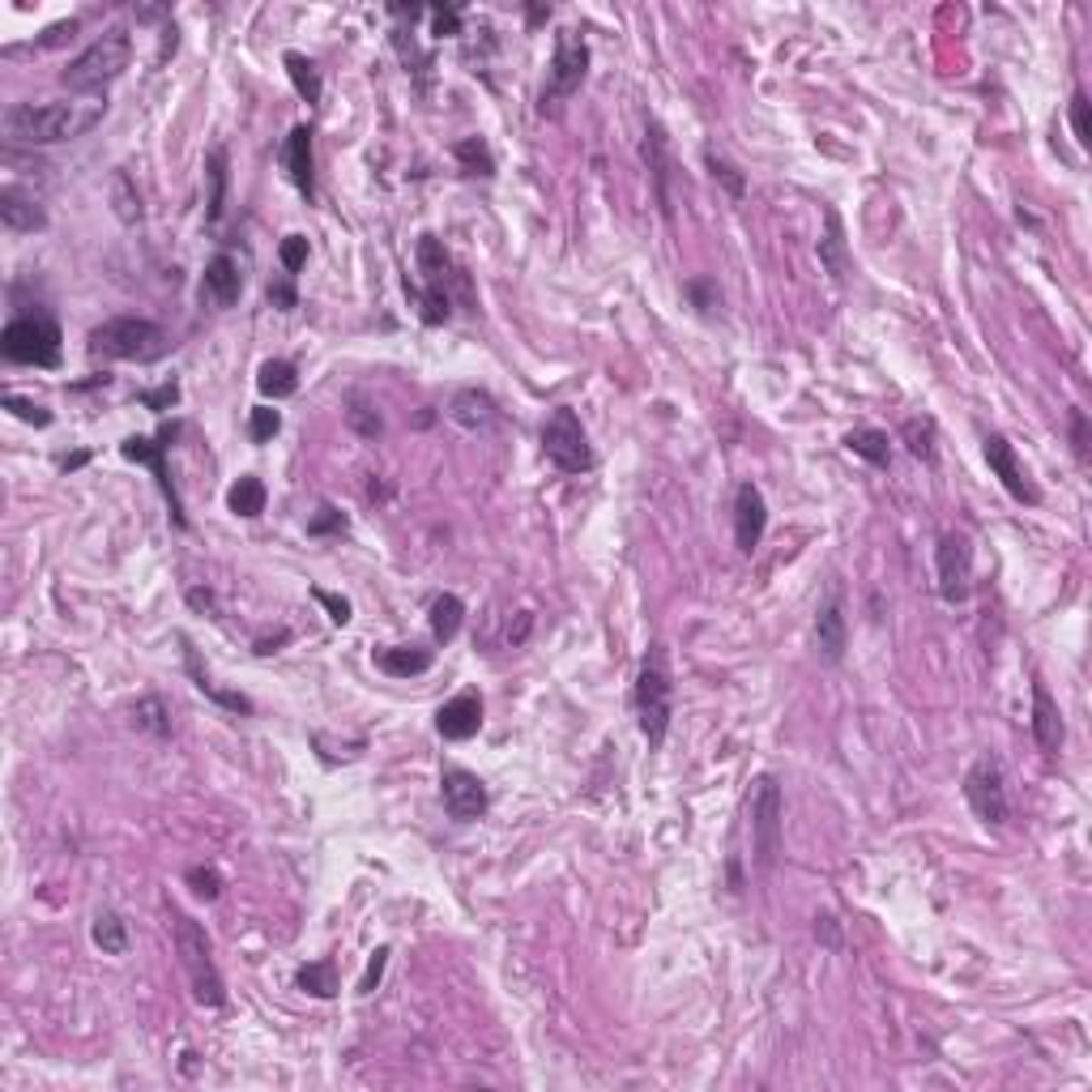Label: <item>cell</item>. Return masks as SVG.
<instances>
[{
    "label": "cell",
    "mask_w": 1092,
    "mask_h": 1092,
    "mask_svg": "<svg viewBox=\"0 0 1092 1092\" xmlns=\"http://www.w3.org/2000/svg\"><path fill=\"white\" fill-rule=\"evenodd\" d=\"M107 116V99H60V103H13L0 116L9 146H60L86 137Z\"/></svg>",
    "instance_id": "6da1fadb"
},
{
    "label": "cell",
    "mask_w": 1092,
    "mask_h": 1092,
    "mask_svg": "<svg viewBox=\"0 0 1092 1092\" xmlns=\"http://www.w3.org/2000/svg\"><path fill=\"white\" fill-rule=\"evenodd\" d=\"M167 329L146 316H112L90 329V355L120 359V364H154L167 355Z\"/></svg>",
    "instance_id": "7a4b0ae2"
},
{
    "label": "cell",
    "mask_w": 1092,
    "mask_h": 1092,
    "mask_svg": "<svg viewBox=\"0 0 1092 1092\" xmlns=\"http://www.w3.org/2000/svg\"><path fill=\"white\" fill-rule=\"evenodd\" d=\"M129 60H133V34H129V26H112L82 56L69 60L60 82L69 90H103L107 82H116L129 69Z\"/></svg>",
    "instance_id": "3957f363"
},
{
    "label": "cell",
    "mask_w": 1092,
    "mask_h": 1092,
    "mask_svg": "<svg viewBox=\"0 0 1092 1092\" xmlns=\"http://www.w3.org/2000/svg\"><path fill=\"white\" fill-rule=\"evenodd\" d=\"M172 926H176V951H180V964L192 982V994L201 1007H222L226 1003V986H222V973L213 964V947H209V934L205 926H196L188 913L172 910Z\"/></svg>",
    "instance_id": "277c9868"
},
{
    "label": "cell",
    "mask_w": 1092,
    "mask_h": 1092,
    "mask_svg": "<svg viewBox=\"0 0 1092 1092\" xmlns=\"http://www.w3.org/2000/svg\"><path fill=\"white\" fill-rule=\"evenodd\" d=\"M670 713H675V688H670V670H666V645H653L640 666V679H636V718H640V734L653 751L666 742Z\"/></svg>",
    "instance_id": "5b68a950"
},
{
    "label": "cell",
    "mask_w": 1092,
    "mask_h": 1092,
    "mask_svg": "<svg viewBox=\"0 0 1092 1092\" xmlns=\"http://www.w3.org/2000/svg\"><path fill=\"white\" fill-rule=\"evenodd\" d=\"M60 342H64L60 325H56L51 316H39V312H34V316L9 321L4 334H0L4 359H9V364H21V367H56L60 364Z\"/></svg>",
    "instance_id": "8992f818"
},
{
    "label": "cell",
    "mask_w": 1092,
    "mask_h": 1092,
    "mask_svg": "<svg viewBox=\"0 0 1092 1092\" xmlns=\"http://www.w3.org/2000/svg\"><path fill=\"white\" fill-rule=\"evenodd\" d=\"M781 815H785V798L777 777H759L755 794H751V850H755V867L768 875L777 867L781 854Z\"/></svg>",
    "instance_id": "52a82bcc"
},
{
    "label": "cell",
    "mask_w": 1092,
    "mask_h": 1092,
    "mask_svg": "<svg viewBox=\"0 0 1092 1092\" xmlns=\"http://www.w3.org/2000/svg\"><path fill=\"white\" fill-rule=\"evenodd\" d=\"M585 73H589V43L576 34V30H559L555 34V56H550V73H546L543 86V112L559 107L563 99H572L580 86H585Z\"/></svg>",
    "instance_id": "ba28073f"
},
{
    "label": "cell",
    "mask_w": 1092,
    "mask_h": 1092,
    "mask_svg": "<svg viewBox=\"0 0 1092 1092\" xmlns=\"http://www.w3.org/2000/svg\"><path fill=\"white\" fill-rule=\"evenodd\" d=\"M543 453H546V461H555L563 474H585V470H593V448H589V436H585L576 410L559 405V410L546 418Z\"/></svg>",
    "instance_id": "9c48e42d"
},
{
    "label": "cell",
    "mask_w": 1092,
    "mask_h": 1092,
    "mask_svg": "<svg viewBox=\"0 0 1092 1092\" xmlns=\"http://www.w3.org/2000/svg\"><path fill=\"white\" fill-rule=\"evenodd\" d=\"M934 576H939V597L951 602V606H964L969 593H973V550H969V538L947 530L939 534V546H934Z\"/></svg>",
    "instance_id": "30bf717a"
},
{
    "label": "cell",
    "mask_w": 1092,
    "mask_h": 1092,
    "mask_svg": "<svg viewBox=\"0 0 1092 1092\" xmlns=\"http://www.w3.org/2000/svg\"><path fill=\"white\" fill-rule=\"evenodd\" d=\"M964 798H969V807H973V815L982 824H994V828L1007 824L1012 802H1007V785H1003L999 759H990V755L973 759V768L964 772Z\"/></svg>",
    "instance_id": "8fae6325"
},
{
    "label": "cell",
    "mask_w": 1092,
    "mask_h": 1092,
    "mask_svg": "<svg viewBox=\"0 0 1092 1092\" xmlns=\"http://www.w3.org/2000/svg\"><path fill=\"white\" fill-rule=\"evenodd\" d=\"M172 436H176V427H163L154 440H150V436H129V440L120 444V453H124L129 461H137V466H150V474L159 478V487H163V496H167V504H172V521L183 530L188 517H183L180 491H176L172 470H167V444H172Z\"/></svg>",
    "instance_id": "7c38bea8"
},
{
    "label": "cell",
    "mask_w": 1092,
    "mask_h": 1092,
    "mask_svg": "<svg viewBox=\"0 0 1092 1092\" xmlns=\"http://www.w3.org/2000/svg\"><path fill=\"white\" fill-rule=\"evenodd\" d=\"M986 466H990V474L1003 483V491H1007L1012 500H1020V504H1029V508L1042 504V487H1037L1033 474L1020 466V457H1016V448H1012L1007 436H986Z\"/></svg>",
    "instance_id": "4fadbf2b"
},
{
    "label": "cell",
    "mask_w": 1092,
    "mask_h": 1092,
    "mask_svg": "<svg viewBox=\"0 0 1092 1092\" xmlns=\"http://www.w3.org/2000/svg\"><path fill=\"white\" fill-rule=\"evenodd\" d=\"M440 794H444V811H448L453 820H461V824L483 820V815H487V802H491L483 777L470 772V768H444V772H440Z\"/></svg>",
    "instance_id": "5bb4252c"
},
{
    "label": "cell",
    "mask_w": 1092,
    "mask_h": 1092,
    "mask_svg": "<svg viewBox=\"0 0 1092 1092\" xmlns=\"http://www.w3.org/2000/svg\"><path fill=\"white\" fill-rule=\"evenodd\" d=\"M764 530H768V504H764L755 483H742L734 491V543H738V550L751 555L764 543Z\"/></svg>",
    "instance_id": "9a60e30c"
},
{
    "label": "cell",
    "mask_w": 1092,
    "mask_h": 1092,
    "mask_svg": "<svg viewBox=\"0 0 1092 1092\" xmlns=\"http://www.w3.org/2000/svg\"><path fill=\"white\" fill-rule=\"evenodd\" d=\"M436 729H440L448 742L474 738V734L483 729V700H478V692H461V696H453L448 705H440Z\"/></svg>",
    "instance_id": "2e32d148"
},
{
    "label": "cell",
    "mask_w": 1092,
    "mask_h": 1092,
    "mask_svg": "<svg viewBox=\"0 0 1092 1092\" xmlns=\"http://www.w3.org/2000/svg\"><path fill=\"white\" fill-rule=\"evenodd\" d=\"M815 645L828 662H841L845 658V645H850V623H845V597L841 589H832V597L820 606V619H815Z\"/></svg>",
    "instance_id": "e0dca14e"
},
{
    "label": "cell",
    "mask_w": 1092,
    "mask_h": 1092,
    "mask_svg": "<svg viewBox=\"0 0 1092 1092\" xmlns=\"http://www.w3.org/2000/svg\"><path fill=\"white\" fill-rule=\"evenodd\" d=\"M282 163H286L291 183H295L304 196L316 192V159H312V129H308V124H295V129H291L286 150H282Z\"/></svg>",
    "instance_id": "ac0fdd59"
},
{
    "label": "cell",
    "mask_w": 1092,
    "mask_h": 1092,
    "mask_svg": "<svg viewBox=\"0 0 1092 1092\" xmlns=\"http://www.w3.org/2000/svg\"><path fill=\"white\" fill-rule=\"evenodd\" d=\"M239 291H244V274L235 265V256L218 252L209 265H205V278H201V295L213 299L218 308H235L239 304Z\"/></svg>",
    "instance_id": "d6986e66"
},
{
    "label": "cell",
    "mask_w": 1092,
    "mask_h": 1092,
    "mask_svg": "<svg viewBox=\"0 0 1092 1092\" xmlns=\"http://www.w3.org/2000/svg\"><path fill=\"white\" fill-rule=\"evenodd\" d=\"M448 418H453L457 427H466V431H491L496 418H500V410H496V401H491L483 388H461V393L448 401Z\"/></svg>",
    "instance_id": "ffe728a7"
},
{
    "label": "cell",
    "mask_w": 1092,
    "mask_h": 1092,
    "mask_svg": "<svg viewBox=\"0 0 1092 1092\" xmlns=\"http://www.w3.org/2000/svg\"><path fill=\"white\" fill-rule=\"evenodd\" d=\"M645 163H649V172H653V188H658V205H662V218H670L675 209H670V154H666V133H662V124L658 120H649V129H645Z\"/></svg>",
    "instance_id": "44dd1931"
},
{
    "label": "cell",
    "mask_w": 1092,
    "mask_h": 1092,
    "mask_svg": "<svg viewBox=\"0 0 1092 1092\" xmlns=\"http://www.w3.org/2000/svg\"><path fill=\"white\" fill-rule=\"evenodd\" d=\"M1033 738H1037V747L1046 755H1054L1063 747V738H1067L1063 718H1059V705H1054V696L1042 683H1033Z\"/></svg>",
    "instance_id": "7402d4cb"
},
{
    "label": "cell",
    "mask_w": 1092,
    "mask_h": 1092,
    "mask_svg": "<svg viewBox=\"0 0 1092 1092\" xmlns=\"http://www.w3.org/2000/svg\"><path fill=\"white\" fill-rule=\"evenodd\" d=\"M0 222L13 231V235H26V231H43L47 226V213L34 196L17 192V188H0Z\"/></svg>",
    "instance_id": "603a6c76"
},
{
    "label": "cell",
    "mask_w": 1092,
    "mask_h": 1092,
    "mask_svg": "<svg viewBox=\"0 0 1092 1092\" xmlns=\"http://www.w3.org/2000/svg\"><path fill=\"white\" fill-rule=\"evenodd\" d=\"M371 658L393 679H414V675L431 670V649H418V645H388V649H375Z\"/></svg>",
    "instance_id": "cb8c5ba5"
},
{
    "label": "cell",
    "mask_w": 1092,
    "mask_h": 1092,
    "mask_svg": "<svg viewBox=\"0 0 1092 1092\" xmlns=\"http://www.w3.org/2000/svg\"><path fill=\"white\" fill-rule=\"evenodd\" d=\"M418 274H423V291H444L448 295V282H453V261L444 252V244L436 235H423L418 239Z\"/></svg>",
    "instance_id": "d4e9b609"
},
{
    "label": "cell",
    "mask_w": 1092,
    "mask_h": 1092,
    "mask_svg": "<svg viewBox=\"0 0 1092 1092\" xmlns=\"http://www.w3.org/2000/svg\"><path fill=\"white\" fill-rule=\"evenodd\" d=\"M183 662H188V675H192V683H196V692L201 696H209L213 705H222V709H231V713H252V700L248 696H239V692H222L205 670H201V662H196V649L183 640Z\"/></svg>",
    "instance_id": "484cf974"
},
{
    "label": "cell",
    "mask_w": 1092,
    "mask_h": 1092,
    "mask_svg": "<svg viewBox=\"0 0 1092 1092\" xmlns=\"http://www.w3.org/2000/svg\"><path fill=\"white\" fill-rule=\"evenodd\" d=\"M205 180H209V196H205V218L209 222H222V209H226V183H231V172H226V150L213 146L209 159H205Z\"/></svg>",
    "instance_id": "4316f807"
},
{
    "label": "cell",
    "mask_w": 1092,
    "mask_h": 1092,
    "mask_svg": "<svg viewBox=\"0 0 1092 1092\" xmlns=\"http://www.w3.org/2000/svg\"><path fill=\"white\" fill-rule=\"evenodd\" d=\"M90 939H94V947H103V956H124V951H129V943H133L129 921H124L116 910H103L99 917H94Z\"/></svg>",
    "instance_id": "83f0119b"
},
{
    "label": "cell",
    "mask_w": 1092,
    "mask_h": 1092,
    "mask_svg": "<svg viewBox=\"0 0 1092 1092\" xmlns=\"http://www.w3.org/2000/svg\"><path fill=\"white\" fill-rule=\"evenodd\" d=\"M820 265L832 274V282H845L850 278V252H845V231H841V218L828 209V235L820 239Z\"/></svg>",
    "instance_id": "f1b7e54d"
},
{
    "label": "cell",
    "mask_w": 1092,
    "mask_h": 1092,
    "mask_svg": "<svg viewBox=\"0 0 1092 1092\" xmlns=\"http://www.w3.org/2000/svg\"><path fill=\"white\" fill-rule=\"evenodd\" d=\"M845 448H850L854 457L871 461L875 470H888V466H892V444H888V436H884V431H875V427H858V431H850V436H845Z\"/></svg>",
    "instance_id": "f546056e"
},
{
    "label": "cell",
    "mask_w": 1092,
    "mask_h": 1092,
    "mask_svg": "<svg viewBox=\"0 0 1092 1092\" xmlns=\"http://www.w3.org/2000/svg\"><path fill=\"white\" fill-rule=\"evenodd\" d=\"M461 623H466V602H461L457 593H440V597L431 602V636L448 645V640L461 632Z\"/></svg>",
    "instance_id": "4dcf8cb0"
},
{
    "label": "cell",
    "mask_w": 1092,
    "mask_h": 1092,
    "mask_svg": "<svg viewBox=\"0 0 1092 1092\" xmlns=\"http://www.w3.org/2000/svg\"><path fill=\"white\" fill-rule=\"evenodd\" d=\"M226 508H231L235 517H261V513H265V483H261L256 474H244L239 483H231Z\"/></svg>",
    "instance_id": "1f68e13d"
},
{
    "label": "cell",
    "mask_w": 1092,
    "mask_h": 1092,
    "mask_svg": "<svg viewBox=\"0 0 1092 1092\" xmlns=\"http://www.w3.org/2000/svg\"><path fill=\"white\" fill-rule=\"evenodd\" d=\"M256 388H261L265 397H274V401L295 397V388H299V371H295V364H286V359H269V364H261Z\"/></svg>",
    "instance_id": "d6a6232c"
},
{
    "label": "cell",
    "mask_w": 1092,
    "mask_h": 1092,
    "mask_svg": "<svg viewBox=\"0 0 1092 1092\" xmlns=\"http://www.w3.org/2000/svg\"><path fill=\"white\" fill-rule=\"evenodd\" d=\"M295 982H299V990H308L312 999H334V994H338V969H334L329 956L304 964V969L295 973Z\"/></svg>",
    "instance_id": "836d02e7"
},
{
    "label": "cell",
    "mask_w": 1092,
    "mask_h": 1092,
    "mask_svg": "<svg viewBox=\"0 0 1092 1092\" xmlns=\"http://www.w3.org/2000/svg\"><path fill=\"white\" fill-rule=\"evenodd\" d=\"M282 64H286V73H291V82H295L299 99L321 103V69H316L304 51H286V56H282Z\"/></svg>",
    "instance_id": "e575fe53"
},
{
    "label": "cell",
    "mask_w": 1092,
    "mask_h": 1092,
    "mask_svg": "<svg viewBox=\"0 0 1092 1092\" xmlns=\"http://www.w3.org/2000/svg\"><path fill=\"white\" fill-rule=\"evenodd\" d=\"M453 154H457V163L466 167V176H496V159H491V150H487L483 137H461V142L453 146Z\"/></svg>",
    "instance_id": "d590c367"
},
{
    "label": "cell",
    "mask_w": 1092,
    "mask_h": 1092,
    "mask_svg": "<svg viewBox=\"0 0 1092 1092\" xmlns=\"http://www.w3.org/2000/svg\"><path fill=\"white\" fill-rule=\"evenodd\" d=\"M901 436H905V444H910V453L917 461H926V466H934L939 461V448H934V423L930 418H910L905 427H901Z\"/></svg>",
    "instance_id": "8d00e7d4"
},
{
    "label": "cell",
    "mask_w": 1092,
    "mask_h": 1092,
    "mask_svg": "<svg viewBox=\"0 0 1092 1092\" xmlns=\"http://www.w3.org/2000/svg\"><path fill=\"white\" fill-rule=\"evenodd\" d=\"M133 726L150 729V734H172V718H167V705L159 700V696H146V700H137L133 705Z\"/></svg>",
    "instance_id": "74e56055"
},
{
    "label": "cell",
    "mask_w": 1092,
    "mask_h": 1092,
    "mask_svg": "<svg viewBox=\"0 0 1092 1092\" xmlns=\"http://www.w3.org/2000/svg\"><path fill=\"white\" fill-rule=\"evenodd\" d=\"M278 431H282V414H278L274 405H256V410L248 414V436H252V444H269Z\"/></svg>",
    "instance_id": "f35d334b"
},
{
    "label": "cell",
    "mask_w": 1092,
    "mask_h": 1092,
    "mask_svg": "<svg viewBox=\"0 0 1092 1092\" xmlns=\"http://www.w3.org/2000/svg\"><path fill=\"white\" fill-rule=\"evenodd\" d=\"M0 405H4L13 418H21V423H34V427H47V423H51V410H43V405H39V401H30V397L4 393V397H0Z\"/></svg>",
    "instance_id": "ab89813d"
},
{
    "label": "cell",
    "mask_w": 1092,
    "mask_h": 1092,
    "mask_svg": "<svg viewBox=\"0 0 1092 1092\" xmlns=\"http://www.w3.org/2000/svg\"><path fill=\"white\" fill-rule=\"evenodd\" d=\"M183 884H188L192 897H201V901H218V897H222V875H218L213 867H188Z\"/></svg>",
    "instance_id": "60d3db41"
},
{
    "label": "cell",
    "mask_w": 1092,
    "mask_h": 1092,
    "mask_svg": "<svg viewBox=\"0 0 1092 1092\" xmlns=\"http://www.w3.org/2000/svg\"><path fill=\"white\" fill-rule=\"evenodd\" d=\"M308 235H286L282 239V248H278V256H282V269H286V278H299V269L308 265Z\"/></svg>",
    "instance_id": "b9f144b4"
},
{
    "label": "cell",
    "mask_w": 1092,
    "mask_h": 1092,
    "mask_svg": "<svg viewBox=\"0 0 1092 1092\" xmlns=\"http://www.w3.org/2000/svg\"><path fill=\"white\" fill-rule=\"evenodd\" d=\"M346 418H351V427H355V431H359V436H364V440H375V436H380V431H384V423H380V414H375V410H371V405H367L364 397H355V401H351V410H346Z\"/></svg>",
    "instance_id": "7bdbcfd3"
},
{
    "label": "cell",
    "mask_w": 1092,
    "mask_h": 1092,
    "mask_svg": "<svg viewBox=\"0 0 1092 1092\" xmlns=\"http://www.w3.org/2000/svg\"><path fill=\"white\" fill-rule=\"evenodd\" d=\"M705 159H709V172H713V180H722V183H726L729 196H734V201H742L747 183H742V176H738V167H729L726 159H722V154H713V150H709Z\"/></svg>",
    "instance_id": "ee69618b"
},
{
    "label": "cell",
    "mask_w": 1092,
    "mask_h": 1092,
    "mask_svg": "<svg viewBox=\"0 0 1092 1092\" xmlns=\"http://www.w3.org/2000/svg\"><path fill=\"white\" fill-rule=\"evenodd\" d=\"M346 530V517L334 508V504H321V513L308 521V534L312 538H325V534H342Z\"/></svg>",
    "instance_id": "f6af8a7d"
},
{
    "label": "cell",
    "mask_w": 1092,
    "mask_h": 1092,
    "mask_svg": "<svg viewBox=\"0 0 1092 1092\" xmlns=\"http://www.w3.org/2000/svg\"><path fill=\"white\" fill-rule=\"evenodd\" d=\"M1072 129H1076V142L1089 150L1092 124H1089V94H1084V90H1076V94H1072Z\"/></svg>",
    "instance_id": "bcb514c9"
},
{
    "label": "cell",
    "mask_w": 1092,
    "mask_h": 1092,
    "mask_svg": "<svg viewBox=\"0 0 1092 1092\" xmlns=\"http://www.w3.org/2000/svg\"><path fill=\"white\" fill-rule=\"evenodd\" d=\"M384 964H388V947H375V951H371V960H367V973L359 977V994H371V990L380 986Z\"/></svg>",
    "instance_id": "7dc6e473"
},
{
    "label": "cell",
    "mask_w": 1092,
    "mask_h": 1092,
    "mask_svg": "<svg viewBox=\"0 0 1092 1092\" xmlns=\"http://www.w3.org/2000/svg\"><path fill=\"white\" fill-rule=\"evenodd\" d=\"M316 602L329 610V619H334L338 628L351 623V602H346V597H338V593H329V589H316Z\"/></svg>",
    "instance_id": "c3c4849f"
},
{
    "label": "cell",
    "mask_w": 1092,
    "mask_h": 1092,
    "mask_svg": "<svg viewBox=\"0 0 1092 1092\" xmlns=\"http://www.w3.org/2000/svg\"><path fill=\"white\" fill-rule=\"evenodd\" d=\"M180 401V384L172 380V384H163V388H154V393H142V405H150V410H172Z\"/></svg>",
    "instance_id": "681fc988"
},
{
    "label": "cell",
    "mask_w": 1092,
    "mask_h": 1092,
    "mask_svg": "<svg viewBox=\"0 0 1092 1092\" xmlns=\"http://www.w3.org/2000/svg\"><path fill=\"white\" fill-rule=\"evenodd\" d=\"M1072 444H1076V457L1084 461L1089 457V414L1084 410L1072 414Z\"/></svg>",
    "instance_id": "f907efd6"
},
{
    "label": "cell",
    "mask_w": 1092,
    "mask_h": 1092,
    "mask_svg": "<svg viewBox=\"0 0 1092 1092\" xmlns=\"http://www.w3.org/2000/svg\"><path fill=\"white\" fill-rule=\"evenodd\" d=\"M436 34H461V21H457V9H436Z\"/></svg>",
    "instance_id": "816d5d0a"
},
{
    "label": "cell",
    "mask_w": 1092,
    "mask_h": 1092,
    "mask_svg": "<svg viewBox=\"0 0 1092 1092\" xmlns=\"http://www.w3.org/2000/svg\"><path fill=\"white\" fill-rule=\"evenodd\" d=\"M269 299H274V308L291 312V308H295V286H291V278H286L282 286H269Z\"/></svg>",
    "instance_id": "f5cc1de1"
},
{
    "label": "cell",
    "mask_w": 1092,
    "mask_h": 1092,
    "mask_svg": "<svg viewBox=\"0 0 1092 1092\" xmlns=\"http://www.w3.org/2000/svg\"><path fill=\"white\" fill-rule=\"evenodd\" d=\"M73 30H77V21H60V26H51V30H47V39H43V47H56V43L73 39Z\"/></svg>",
    "instance_id": "db71d44e"
},
{
    "label": "cell",
    "mask_w": 1092,
    "mask_h": 1092,
    "mask_svg": "<svg viewBox=\"0 0 1092 1092\" xmlns=\"http://www.w3.org/2000/svg\"><path fill=\"white\" fill-rule=\"evenodd\" d=\"M86 461H90V453H73V457H64L60 466H64V470H77V466H86Z\"/></svg>",
    "instance_id": "11a10c76"
}]
</instances>
